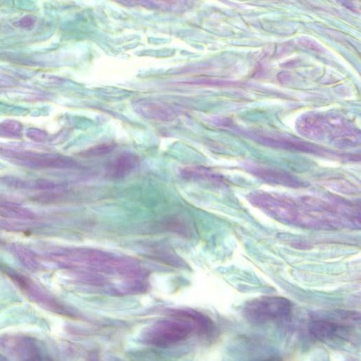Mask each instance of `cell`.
I'll return each instance as SVG.
<instances>
[{"mask_svg": "<svg viewBox=\"0 0 361 361\" xmlns=\"http://www.w3.org/2000/svg\"><path fill=\"white\" fill-rule=\"evenodd\" d=\"M251 201L279 220L305 228L331 229L356 222V212L340 201L294 200L262 192L252 195Z\"/></svg>", "mask_w": 361, "mask_h": 361, "instance_id": "cell-1", "label": "cell"}, {"mask_svg": "<svg viewBox=\"0 0 361 361\" xmlns=\"http://www.w3.org/2000/svg\"><path fill=\"white\" fill-rule=\"evenodd\" d=\"M291 301L281 296H263L249 301L245 306L246 318L254 324H264L287 318L292 312Z\"/></svg>", "mask_w": 361, "mask_h": 361, "instance_id": "cell-2", "label": "cell"}, {"mask_svg": "<svg viewBox=\"0 0 361 361\" xmlns=\"http://www.w3.org/2000/svg\"><path fill=\"white\" fill-rule=\"evenodd\" d=\"M167 321L151 327L146 334L147 341L154 346L168 347L182 342L196 329L186 320Z\"/></svg>", "mask_w": 361, "mask_h": 361, "instance_id": "cell-3", "label": "cell"}, {"mask_svg": "<svg viewBox=\"0 0 361 361\" xmlns=\"http://www.w3.org/2000/svg\"><path fill=\"white\" fill-rule=\"evenodd\" d=\"M137 108L140 114L154 120L169 121L177 115L174 108L156 102H139Z\"/></svg>", "mask_w": 361, "mask_h": 361, "instance_id": "cell-4", "label": "cell"}, {"mask_svg": "<svg viewBox=\"0 0 361 361\" xmlns=\"http://www.w3.org/2000/svg\"><path fill=\"white\" fill-rule=\"evenodd\" d=\"M139 159L132 153H124L117 157L108 167L110 176L124 177L131 173L138 165Z\"/></svg>", "mask_w": 361, "mask_h": 361, "instance_id": "cell-5", "label": "cell"}, {"mask_svg": "<svg viewBox=\"0 0 361 361\" xmlns=\"http://www.w3.org/2000/svg\"><path fill=\"white\" fill-rule=\"evenodd\" d=\"M255 174L261 178L276 184L293 187L299 184L298 180L294 179L292 176L272 170H257Z\"/></svg>", "mask_w": 361, "mask_h": 361, "instance_id": "cell-6", "label": "cell"}, {"mask_svg": "<svg viewBox=\"0 0 361 361\" xmlns=\"http://www.w3.org/2000/svg\"><path fill=\"white\" fill-rule=\"evenodd\" d=\"M338 327L333 323L324 321L314 322L310 331L318 339H329L336 334Z\"/></svg>", "mask_w": 361, "mask_h": 361, "instance_id": "cell-7", "label": "cell"}, {"mask_svg": "<svg viewBox=\"0 0 361 361\" xmlns=\"http://www.w3.org/2000/svg\"><path fill=\"white\" fill-rule=\"evenodd\" d=\"M115 144L106 143L95 145L89 149L85 154L88 157H96L103 156V154H108L112 152L115 148Z\"/></svg>", "mask_w": 361, "mask_h": 361, "instance_id": "cell-8", "label": "cell"}, {"mask_svg": "<svg viewBox=\"0 0 361 361\" xmlns=\"http://www.w3.org/2000/svg\"><path fill=\"white\" fill-rule=\"evenodd\" d=\"M34 21L33 19L30 17H25L20 21L21 25L23 27H30L34 24Z\"/></svg>", "mask_w": 361, "mask_h": 361, "instance_id": "cell-9", "label": "cell"}]
</instances>
